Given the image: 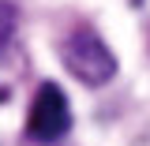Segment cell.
Segmentation results:
<instances>
[{
  "label": "cell",
  "mask_w": 150,
  "mask_h": 146,
  "mask_svg": "<svg viewBox=\"0 0 150 146\" xmlns=\"http://www.w3.org/2000/svg\"><path fill=\"white\" fill-rule=\"evenodd\" d=\"M68 128H71V105H68L64 90L56 83H41L30 101V112H26V139L49 146L56 139H64Z\"/></svg>",
  "instance_id": "7a4b0ae2"
},
{
  "label": "cell",
  "mask_w": 150,
  "mask_h": 146,
  "mask_svg": "<svg viewBox=\"0 0 150 146\" xmlns=\"http://www.w3.org/2000/svg\"><path fill=\"white\" fill-rule=\"evenodd\" d=\"M15 26H19V11L11 0H0V56L8 53L11 37H15Z\"/></svg>",
  "instance_id": "3957f363"
},
{
  "label": "cell",
  "mask_w": 150,
  "mask_h": 146,
  "mask_svg": "<svg viewBox=\"0 0 150 146\" xmlns=\"http://www.w3.org/2000/svg\"><path fill=\"white\" fill-rule=\"evenodd\" d=\"M60 60L64 68L83 83V86H105L112 75H116V56L112 49L101 41L98 30H75L64 45H60Z\"/></svg>",
  "instance_id": "6da1fadb"
}]
</instances>
